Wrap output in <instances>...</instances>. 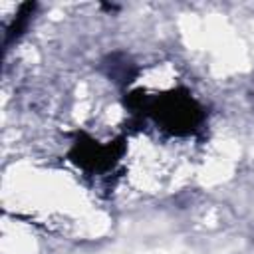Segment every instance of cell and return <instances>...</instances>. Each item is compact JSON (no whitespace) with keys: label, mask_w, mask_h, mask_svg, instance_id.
Wrapping results in <instances>:
<instances>
[{"label":"cell","mask_w":254,"mask_h":254,"mask_svg":"<svg viewBox=\"0 0 254 254\" xmlns=\"http://www.w3.org/2000/svg\"><path fill=\"white\" fill-rule=\"evenodd\" d=\"M121 153V145L117 143H111V145H99L91 139H77V143L73 145L71 149V159L81 165L83 169H89V171H105L109 169L117 157Z\"/></svg>","instance_id":"7a4b0ae2"},{"label":"cell","mask_w":254,"mask_h":254,"mask_svg":"<svg viewBox=\"0 0 254 254\" xmlns=\"http://www.w3.org/2000/svg\"><path fill=\"white\" fill-rule=\"evenodd\" d=\"M151 111L175 133H187L202 119V109L187 93H171L163 99H157L151 105Z\"/></svg>","instance_id":"6da1fadb"}]
</instances>
